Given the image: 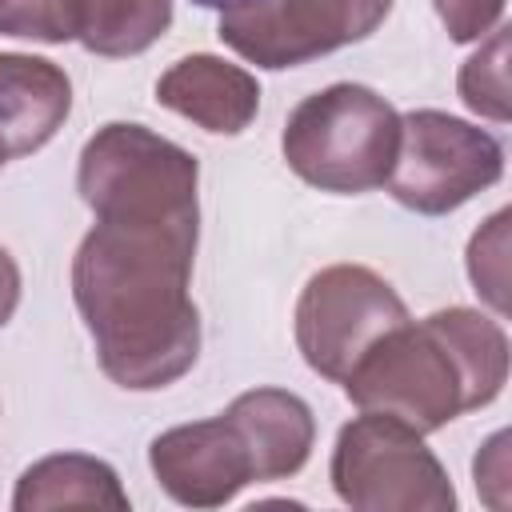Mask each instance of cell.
<instances>
[{
    "label": "cell",
    "mask_w": 512,
    "mask_h": 512,
    "mask_svg": "<svg viewBox=\"0 0 512 512\" xmlns=\"http://www.w3.org/2000/svg\"><path fill=\"white\" fill-rule=\"evenodd\" d=\"M156 100L176 116L200 124L204 132L236 136L252 124L260 108V84L240 64L220 56H184L156 80Z\"/></svg>",
    "instance_id": "11"
},
{
    "label": "cell",
    "mask_w": 512,
    "mask_h": 512,
    "mask_svg": "<svg viewBox=\"0 0 512 512\" xmlns=\"http://www.w3.org/2000/svg\"><path fill=\"white\" fill-rule=\"evenodd\" d=\"M148 464L160 488L188 508H220L256 480L252 456L224 412L160 432L148 448Z\"/></svg>",
    "instance_id": "9"
},
{
    "label": "cell",
    "mask_w": 512,
    "mask_h": 512,
    "mask_svg": "<svg viewBox=\"0 0 512 512\" xmlns=\"http://www.w3.org/2000/svg\"><path fill=\"white\" fill-rule=\"evenodd\" d=\"M224 416L232 420V428L240 432V440L252 456L256 484L296 476L308 464V452L316 440V420H312V408L296 392L252 388V392L236 396L224 408Z\"/></svg>",
    "instance_id": "12"
},
{
    "label": "cell",
    "mask_w": 512,
    "mask_h": 512,
    "mask_svg": "<svg viewBox=\"0 0 512 512\" xmlns=\"http://www.w3.org/2000/svg\"><path fill=\"white\" fill-rule=\"evenodd\" d=\"M172 24V0H84L80 44L96 56H136Z\"/></svg>",
    "instance_id": "14"
},
{
    "label": "cell",
    "mask_w": 512,
    "mask_h": 512,
    "mask_svg": "<svg viewBox=\"0 0 512 512\" xmlns=\"http://www.w3.org/2000/svg\"><path fill=\"white\" fill-rule=\"evenodd\" d=\"M72 112V80L60 64L0 52V152L4 160L44 148Z\"/></svg>",
    "instance_id": "10"
},
{
    "label": "cell",
    "mask_w": 512,
    "mask_h": 512,
    "mask_svg": "<svg viewBox=\"0 0 512 512\" xmlns=\"http://www.w3.org/2000/svg\"><path fill=\"white\" fill-rule=\"evenodd\" d=\"M80 12H84V0H4L0 36L64 44L80 36Z\"/></svg>",
    "instance_id": "16"
},
{
    "label": "cell",
    "mask_w": 512,
    "mask_h": 512,
    "mask_svg": "<svg viewBox=\"0 0 512 512\" xmlns=\"http://www.w3.org/2000/svg\"><path fill=\"white\" fill-rule=\"evenodd\" d=\"M332 488L360 512H448L456 492L444 464L396 416L364 412L340 428L332 448Z\"/></svg>",
    "instance_id": "5"
},
{
    "label": "cell",
    "mask_w": 512,
    "mask_h": 512,
    "mask_svg": "<svg viewBox=\"0 0 512 512\" xmlns=\"http://www.w3.org/2000/svg\"><path fill=\"white\" fill-rule=\"evenodd\" d=\"M196 232L96 220L72 256V300L96 360L128 392L164 388L200 356V312L188 296Z\"/></svg>",
    "instance_id": "1"
},
{
    "label": "cell",
    "mask_w": 512,
    "mask_h": 512,
    "mask_svg": "<svg viewBox=\"0 0 512 512\" xmlns=\"http://www.w3.org/2000/svg\"><path fill=\"white\" fill-rule=\"evenodd\" d=\"M432 8L456 44L484 40L504 16V0H432Z\"/></svg>",
    "instance_id": "18"
},
{
    "label": "cell",
    "mask_w": 512,
    "mask_h": 512,
    "mask_svg": "<svg viewBox=\"0 0 512 512\" xmlns=\"http://www.w3.org/2000/svg\"><path fill=\"white\" fill-rule=\"evenodd\" d=\"M500 172L504 148L492 132L436 108H416L400 116V148L384 184L396 204L420 216H448L492 188Z\"/></svg>",
    "instance_id": "6"
},
{
    "label": "cell",
    "mask_w": 512,
    "mask_h": 512,
    "mask_svg": "<svg viewBox=\"0 0 512 512\" xmlns=\"http://www.w3.org/2000/svg\"><path fill=\"white\" fill-rule=\"evenodd\" d=\"M16 304H20V268H16L12 252L0 248V328L12 320Z\"/></svg>",
    "instance_id": "20"
},
{
    "label": "cell",
    "mask_w": 512,
    "mask_h": 512,
    "mask_svg": "<svg viewBox=\"0 0 512 512\" xmlns=\"http://www.w3.org/2000/svg\"><path fill=\"white\" fill-rule=\"evenodd\" d=\"M392 0H256L220 12L216 36L256 68H296L372 36Z\"/></svg>",
    "instance_id": "8"
},
{
    "label": "cell",
    "mask_w": 512,
    "mask_h": 512,
    "mask_svg": "<svg viewBox=\"0 0 512 512\" xmlns=\"http://www.w3.org/2000/svg\"><path fill=\"white\" fill-rule=\"evenodd\" d=\"M344 396L364 412H384L408 428L436 432L460 412L484 408L460 348L440 312L420 324L404 320L344 376Z\"/></svg>",
    "instance_id": "4"
},
{
    "label": "cell",
    "mask_w": 512,
    "mask_h": 512,
    "mask_svg": "<svg viewBox=\"0 0 512 512\" xmlns=\"http://www.w3.org/2000/svg\"><path fill=\"white\" fill-rule=\"evenodd\" d=\"M0 4H4V0H0Z\"/></svg>",
    "instance_id": "23"
},
{
    "label": "cell",
    "mask_w": 512,
    "mask_h": 512,
    "mask_svg": "<svg viewBox=\"0 0 512 512\" xmlns=\"http://www.w3.org/2000/svg\"><path fill=\"white\" fill-rule=\"evenodd\" d=\"M504 236H508V212H496L468 244V276L476 284V292L496 308L504 312L508 308V296H504Z\"/></svg>",
    "instance_id": "17"
},
{
    "label": "cell",
    "mask_w": 512,
    "mask_h": 512,
    "mask_svg": "<svg viewBox=\"0 0 512 512\" xmlns=\"http://www.w3.org/2000/svg\"><path fill=\"white\" fill-rule=\"evenodd\" d=\"M404 320L408 308L384 276L364 264H328L296 300V344L316 376L344 384L368 348Z\"/></svg>",
    "instance_id": "7"
},
{
    "label": "cell",
    "mask_w": 512,
    "mask_h": 512,
    "mask_svg": "<svg viewBox=\"0 0 512 512\" xmlns=\"http://www.w3.org/2000/svg\"><path fill=\"white\" fill-rule=\"evenodd\" d=\"M504 444H508V436L504 432H496L484 448H480V456H476V464H472V472H476V488L484 492V500H488V492H492V484H508V468H504Z\"/></svg>",
    "instance_id": "19"
},
{
    "label": "cell",
    "mask_w": 512,
    "mask_h": 512,
    "mask_svg": "<svg viewBox=\"0 0 512 512\" xmlns=\"http://www.w3.org/2000/svg\"><path fill=\"white\" fill-rule=\"evenodd\" d=\"M280 148L304 184L360 196L380 188L396 164L400 112L364 84H332L292 108Z\"/></svg>",
    "instance_id": "2"
},
{
    "label": "cell",
    "mask_w": 512,
    "mask_h": 512,
    "mask_svg": "<svg viewBox=\"0 0 512 512\" xmlns=\"http://www.w3.org/2000/svg\"><path fill=\"white\" fill-rule=\"evenodd\" d=\"M192 4H200V8H220V12H228V8H244V4H256V0H192Z\"/></svg>",
    "instance_id": "21"
},
{
    "label": "cell",
    "mask_w": 512,
    "mask_h": 512,
    "mask_svg": "<svg viewBox=\"0 0 512 512\" xmlns=\"http://www.w3.org/2000/svg\"><path fill=\"white\" fill-rule=\"evenodd\" d=\"M196 156L144 124H104L80 152V200L104 224L200 228Z\"/></svg>",
    "instance_id": "3"
},
{
    "label": "cell",
    "mask_w": 512,
    "mask_h": 512,
    "mask_svg": "<svg viewBox=\"0 0 512 512\" xmlns=\"http://www.w3.org/2000/svg\"><path fill=\"white\" fill-rule=\"evenodd\" d=\"M456 88L476 116L496 124L508 120V28H492L480 52L464 60Z\"/></svg>",
    "instance_id": "15"
},
{
    "label": "cell",
    "mask_w": 512,
    "mask_h": 512,
    "mask_svg": "<svg viewBox=\"0 0 512 512\" xmlns=\"http://www.w3.org/2000/svg\"><path fill=\"white\" fill-rule=\"evenodd\" d=\"M16 512H48V508H128V492L120 488V476L112 464L84 456V452H60L44 456L32 468L20 472L12 492Z\"/></svg>",
    "instance_id": "13"
},
{
    "label": "cell",
    "mask_w": 512,
    "mask_h": 512,
    "mask_svg": "<svg viewBox=\"0 0 512 512\" xmlns=\"http://www.w3.org/2000/svg\"><path fill=\"white\" fill-rule=\"evenodd\" d=\"M0 168H4V152H0Z\"/></svg>",
    "instance_id": "22"
}]
</instances>
